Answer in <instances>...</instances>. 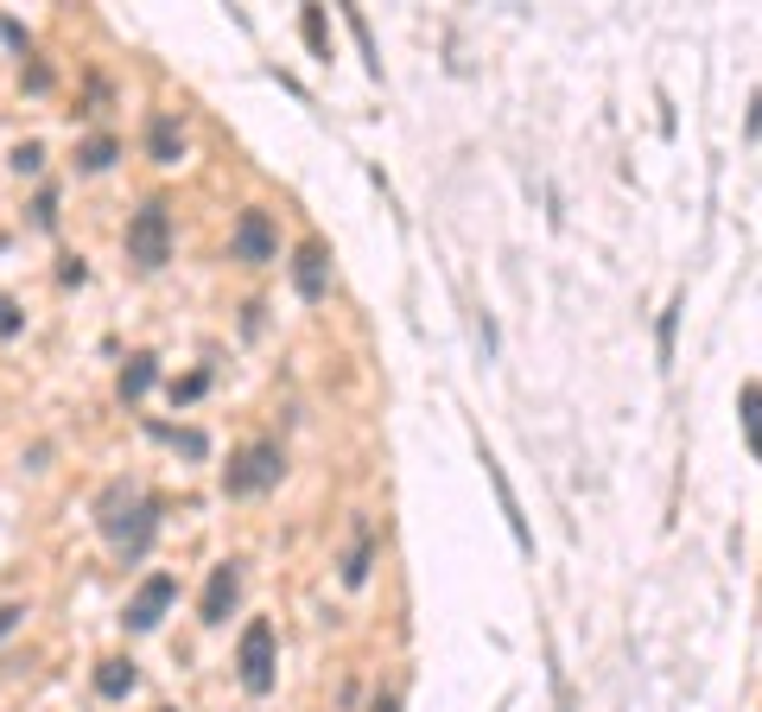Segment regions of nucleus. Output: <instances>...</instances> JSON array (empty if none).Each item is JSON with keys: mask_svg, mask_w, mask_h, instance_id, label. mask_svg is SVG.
<instances>
[{"mask_svg": "<svg viewBox=\"0 0 762 712\" xmlns=\"http://www.w3.org/2000/svg\"><path fill=\"white\" fill-rule=\"evenodd\" d=\"M280 471H287V451L274 446V439H249V446L222 464V490L229 496H261V490L280 484Z\"/></svg>", "mask_w": 762, "mask_h": 712, "instance_id": "obj_1", "label": "nucleus"}, {"mask_svg": "<svg viewBox=\"0 0 762 712\" xmlns=\"http://www.w3.org/2000/svg\"><path fill=\"white\" fill-rule=\"evenodd\" d=\"M128 262H141V267L172 262V210H166V197H146L128 217Z\"/></svg>", "mask_w": 762, "mask_h": 712, "instance_id": "obj_2", "label": "nucleus"}, {"mask_svg": "<svg viewBox=\"0 0 762 712\" xmlns=\"http://www.w3.org/2000/svg\"><path fill=\"white\" fill-rule=\"evenodd\" d=\"M235 668H242V687H249V693H267V687H274V668H280V642H274V624H267V617H254L249 630H242Z\"/></svg>", "mask_w": 762, "mask_h": 712, "instance_id": "obj_3", "label": "nucleus"}, {"mask_svg": "<svg viewBox=\"0 0 762 712\" xmlns=\"http://www.w3.org/2000/svg\"><path fill=\"white\" fill-rule=\"evenodd\" d=\"M274 255H280V229H274V217H267V210H242L235 229H229V262L267 267Z\"/></svg>", "mask_w": 762, "mask_h": 712, "instance_id": "obj_4", "label": "nucleus"}, {"mask_svg": "<svg viewBox=\"0 0 762 712\" xmlns=\"http://www.w3.org/2000/svg\"><path fill=\"white\" fill-rule=\"evenodd\" d=\"M172 599H179V579H172V572H146L141 592L128 599V617H121V624H128V630H153V624L166 617V604H172Z\"/></svg>", "mask_w": 762, "mask_h": 712, "instance_id": "obj_5", "label": "nucleus"}, {"mask_svg": "<svg viewBox=\"0 0 762 712\" xmlns=\"http://www.w3.org/2000/svg\"><path fill=\"white\" fill-rule=\"evenodd\" d=\"M102 528H109V541L121 547V560H141V554H146V541H153V528H159V503L134 496L128 522H102Z\"/></svg>", "mask_w": 762, "mask_h": 712, "instance_id": "obj_6", "label": "nucleus"}, {"mask_svg": "<svg viewBox=\"0 0 762 712\" xmlns=\"http://www.w3.org/2000/svg\"><path fill=\"white\" fill-rule=\"evenodd\" d=\"M235 592H242V572H235V560L210 566V579H204V604H197V617H204V624H229V611H235Z\"/></svg>", "mask_w": 762, "mask_h": 712, "instance_id": "obj_7", "label": "nucleus"}, {"mask_svg": "<svg viewBox=\"0 0 762 712\" xmlns=\"http://www.w3.org/2000/svg\"><path fill=\"white\" fill-rule=\"evenodd\" d=\"M292 287H299L305 300H325V287H330V255H325V242H318V236L292 249Z\"/></svg>", "mask_w": 762, "mask_h": 712, "instance_id": "obj_8", "label": "nucleus"}, {"mask_svg": "<svg viewBox=\"0 0 762 712\" xmlns=\"http://www.w3.org/2000/svg\"><path fill=\"white\" fill-rule=\"evenodd\" d=\"M146 159H153V166H179L184 159V128L172 114H153V121H146Z\"/></svg>", "mask_w": 762, "mask_h": 712, "instance_id": "obj_9", "label": "nucleus"}, {"mask_svg": "<svg viewBox=\"0 0 762 712\" xmlns=\"http://www.w3.org/2000/svg\"><path fill=\"white\" fill-rule=\"evenodd\" d=\"M368 566H375V528L356 522V534H350V554H343V586H363Z\"/></svg>", "mask_w": 762, "mask_h": 712, "instance_id": "obj_10", "label": "nucleus"}, {"mask_svg": "<svg viewBox=\"0 0 762 712\" xmlns=\"http://www.w3.org/2000/svg\"><path fill=\"white\" fill-rule=\"evenodd\" d=\"M96 693H102V700H128V693H134V662H121V655L102 662V668H96Z\"/></svg>", "mask_w": 762, "mask_h": 712, "instance_id": "obj_11", "label": "nucleus"}, {"mask_svg": "<svg viewBox=\"0 0 762 712\" xmlns=\"http://www.w3.org/2000/svg\"><path fill=\"white\" fill-rule=\"evenodd\" d=\"M114 153H121V141H114V134H89V141L76 147V166H83V172H109Z\"/></svg>", "mask_w": 762, "mask_h": 712, "instance_id": "obj_12", "label": "nucleus"}, {"mask_svg": "<svg viewBox=\"0 0 762 712\" xmlns=\"http://www.w3.org/2000/svg\"><path fill=\"white\" fill-rule=\"evenodd\" d=\"M153 375H159V363H153V357H128V370H121V401H141L146 388H153Z\"/></svg>", "mask_w": 762, "mask_h": 712, "instance_id": "obj_13", "label": "nucleus"}, {"mask_svg": "<svg viewBox=\"0 0 762 712\" xmlns=\"http://www.w3.org/2000/svg\"><path fill=\"white\" fill-rule=\"evenodd\" d=\"M743 439H750V451L762 458V382L743 388Z\"/></svg>", "mask_w": 762, "mask_h": 712, "instance_id": "obj_14", "label": "nucleus"}, {"mask_svg": "<svg viewBox=\"0 0 762 712\" xmlns=\"http://www.w3.org/2000/svg\"><path fill=\"white\" fill-rule=\"evenodd\" d=\"M489 464V484H496V496H503V516H508V528H515V541L528 547V522H521V509H515V490H508V478L496 471V458H483Z\"/></svg>", "mask_w": 762, "mask_h": 712, "instance_id": "obj_15", "label": "nucleus"}, {"mask_svg": "<svg viewBox=\"0 0 762 712\" xmlns=\"http://www.w3.org/2000/svg\"><path fill=\"white\" fill-rule=\"evenodd\" d=\"M299 33H305V45H312L318 58H330V33H325V13H318V7L299 13Z\"/></svg>", "mask_w": 762, "mask_h": 712, "instance_id": "obj_16", "label": "nucleus"}, {"mask_svg": "<svg viewBox=\"0 0 762 712\" xmlns=\"http://www.w3.org/2000/svg\"><path fill=\"white\" fill-rule=\"evenodd\" d=\"M159 439H172L184 458H204V451H210V446H204V433H172V426H159Z\"/></svg>", "mask_w": 762, "mask_h": 712, "instance_id": "obj_17", "label": "nucleus"}, {"mask_svg": "<svg viewBox=\"0 0 762 712\" xmlns=\"http://www.w3.org/2000/svg\"><path fill=\"white\" fill-rule=\"evenodd\" d=\"M20 325H26V312L0 293V338H20Z\"/></svg>", "mask_w": 762, "mask_h": 712, "instance_id": "obj_18", "label": "nucleus"}, {"mask_svg": "<svg viewBox=\"0 0 762 712\" xmlns=\"http://www.w3.org/2000/svg\"><path fill=\"white\" fill-rule=\"evenodd\" d=\"M204 382H210V375L197 370V375H184V382L172 388V395H179V401H197V395H204Z\"/></svg>", "mask_w": 762, "mask_h": 712, "instance_id": "obj_19", "label": "nucleus"}, {"mask_svg": "<svg viewBox=\"0 0 762 712\" xmlns=\"http://www.w3.org/2000/svg\"><path fill=\"white\" fill-rule=\"evenodd\" d=\"M38 159H45V147H20V153H13V166H20V172H38Z\"/></svg>", "mask_w": 762, "mask_h": 712, "instance_id": "obj_20", "label": "nucleus"}, {"mask_svg": "<svg viewBox=\"0 0 762 712\" xmlns=\"http://www.w3.org/2000/svg\"><path fill=\"white\" fill-rule=\"evenodd\" d=\"M20 617H26V611H20V604H7V611H0V637H7V630H13Z\"/></svg>", "mask_w": 762, "mask_h": 712, "instance_id": "obj_21", "label": "nucleus"}, {"mask_svg": "<svg viewBox=\"0 0 762 712\" xmlns=\"http://www.w3.org/2000/svg\"><path fill=\"white\" fill-rule=\"evenodd\" d=\"M368 712H400V700H395V693H382V700H375Z\"/></svg>", "mask_w": 762, "mask_h": 712, "instance_id": "obj_22", "label": "nucleus"}]
</instances>
